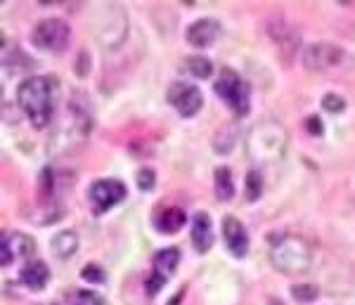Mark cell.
<instances>
[{
  "label": "cell",
  "mask_w": 355,
  "mask_h": 305,
  "mask_svg": "<svg viewBox=\"0 0 355 305\" xmlns=\"http://www.w3.org/2000/svg\"><path fill=\"white\" fill-rule=\"evenodd\" d=\"M223 237H225V244L232 251V256L244 258L249 253V234H246V227L237 218H225L223 220Z\"/></svg>",
  "instance_id": "9c48e42d"
},
{
  "label": "cell",
  "mask_w": 355,
  "mask_h": 305,
  "mask_svg": "<svg viewBox=\"0 0 355 305\" xmlns=\"http://www.w3.org/2000/svg\"><path fill=\"white\" fill-rule=\"evenodd\" d=\"M12 249L8 246V241L3 239V244H0V265L3 268H10V263H12Z\"/></svg>",
  "instance_id": "484cf974"
},
{
  "label": "cell",
  "mask_w": 355,
  "mask_h": 305,
  "mask_svg": "<svg viewBox=\"0 0 355 305\" xmlns=\"http://www.w3.org/2000/svg\"><path fill=\"white\" fill-rule=\"evenodd\" d=\"M168 102L178 109V114L185 119L194 116V114L202 109L204 105V97L199 93L197 85L192 83H173L168 90Z\"/></svg>",
  "instance_id": "52a82bcc"
},
{
  "label": "cell",
  "mask_w": 355,
  "mask_h": 305,
  "mask_svg": "<svg viewBox=\"0 0 355 305\" xmlns=\"http://www.w3.org/2000/svg\"><path fill=\"white\" fill-rule=\"evenodd\" d=\"M164 281H166V277H164V274H159V272H152V277L147 279V293H150V296H157V293L162 291Z\"/></svg>",
  "instance_id": "d4e9b609"
},
{
  "label": "cell",
  "mask_w": 355,
  "mask_h": 305,
  "mask_svg": "<svg viewBox=\"0 0 355 305\" xmlns=\"http://www.w3.org/2000/svg\"><path fill=\"white\" fill-rule=\"evenodd\" d=\"M31 40L41 50H48V53H62L69 43V26L62 19H43L33 26Z\"/></svg>",
  "instance_id": "8992f818"
},
{
  "label": "cell",
  "mask_w": 355,
  "mask_h": 305,
  "mask_svg": "<svg viewBox=\"0 0 355 305\" xmlns=\"http://www.w3.org/2000/svg\"><path fill=\"white\" fill-rule=\"evenodd\" d=\"M187 223V216L182 209H175V206H171V209H164L159 211L157 220H154V225L162 234H175L178 229H182V225Z\"/></svg>",
  "instance_id": "4fadbf2b"
},
{
  "label": "cell",
  "mask_w": 355,
  "mask_h": 305,
  "mask_svg": "<svg viewBox=\"0 0 355 305\" xmlns=\"http://www.w3.org/2000/svg\"><path fill=\"white\" fill-rule=\"evenodd\" d=\"M220 36V24L216 19H197L187 28V43L194 48H209Z\"/></svg>",
  "instance_id": "30bf717a"
},
{
  "label": "cell",
  "mask_w": 355,
  "mask_h": 305,
  "mask_svg": "<svg viewBox=\"0 0 355 305\" xmlns=\"http://www.w3.org/2000/svg\"><path fill=\"white\" fill-rule=\"evenodd\" d=\"M5 241H8V246L12 249V253H19V256H31L33 253V241L26 237V234H8L5 237Z\"/></svg>",
  "instance_id": "e0dca14e"
},
{
  "label": "cell",
  "mask_w": 355,
  "mask_h": 305,
  "mask_svg": "<svg viewBox=\"0 0 355 305\" xmlns=\"http://www.w3.org/2000/svg\"><path fill=\"white\" fill-rule=\"evenodd\" d=\"M81 277L85 279V281H93V284H102L105 281V272H102V268L100 265H85L83 268V272H81Z\"/></svg>",
  "instance_id": "603a6c76"
},
{
  "label": "cell",
  "mask_w": 355,
  "mask_h": 305,
  "mask_svg": "<svg viewBox=\"0 0 355 305\" xmlns=\"http://www.w3.org/2000/svg\"><path fill=\"white\" fill-rule=\"evenodd\" d=\"M234 194V182H232V171L230 168H218L216 171V197L220 201H230Z\"/></svg>",
  "instance_id": "2e32d148"
},
{
  "label": "cell",
  "mask_w": 355,
  "mask_h": 305,
  "mask_svg": "<svg viewBox=\"0 0 355 305\" xmlns=\"http://www.w3.org/2000/svg\"><path fill=\"white\" fill-rule=\"evenodd\" d=\"M17 100H19L21 112L31 119L36 128L48 125L53 116V85L50 78H26L17 90Z\"/></svg>",
  "instance_id": "6da1fadb"
},
{
  "label": "cell",
  "mask_w": 355,
  "mask_h": 305,
  "mask_svg": "<svg viewBox=\"0 0 355 305\" xmlns=\"http://www.w3.org/2000/svg\"><path fill=\"white\" fill-rule=\"evenodd\" d=\"M322 107L327 109V112H331V114H339V112L346 109V102H343V97L329 93V95L322 97Z\"/></svg>",
  "instance_id": "44dd1931"
},
{
  "label": "cell",
  "mask_w": 355,
  "mask_h": 305,
  "mask_svg": "<svg viewBox=\"0 0 355 305\" xmlns=\"http://www.w3.org/2000/svg\"><path fill=\"white\" fill-rule=\"evenodd\" d=\"M308 128H311V133H313V135H322V125H320L318 116H311V119H308Z\"/></svg>",
  "instance_id": "4316f807"
},
{
  "label": "cell",
  "mask_w": 355,
  "mask_h": 305,
  "mask_svg": "<svg viewBox=\"0 0 355 305\" xmlns=\"http://www.w3.org/2000/svg\"><path fill=\"white\" fill-rule=\"evenodd\" d=\"M346 64V53L334 43H313L303 50V67L311 71H334Z\"/></svg>",
  "instance_id": "5b68a950"
},
{
  "label": "cell",
  "mask_w": 355,
  "mask_h": 305,
  "mask_svg": "<svg viewBox=\"0 0 355 305\" xmlns=\"http://www.w3.org/2000/svg\"><path fill=\"white\" fill-rule=\"evenodd\" d=\"M287 147V130L275 121H263V123L251 128L246 137V149H249L251 159L261 161V164H272L284 154Z\"/></svg>",
  "instance_id": "3957f363"
},
{
  "label": "cell",
  "mask_w": 355,
  "mask_h": 305,
  "mask_svg": "<svg viewBox=\"0 0 355 305\" xmlns=\"http://www.w3.org/2000/svg\"><path fill=\"white\" fill-rule=\"evenodd\" d=\"M270 263L275 270H279L282 274H301L311 268L313 263V251L303 237L296 234H284L272 244L270 249Z\"/></svg>",
  "instance_id": "7a4b0ae2"
},
{
  "label": "cell",
  "mask_w": 355,
  "mask_h": 305,
  "mask_svg": "<svg viewBox=\"0 0 355 305\" xmlns=\"http://www.w3.org/2000/svg\"><path fill=\"white\" fill-rule=\"evenodd\" d=\"M261 192H263V180H261V175L256 171H251L249 175H246V199L249 201H256L261 197Z\"/></svg>",
  "instance_id": "d6986e66"
},
{
  "label": "cell",
  "mask_w": 355,
  "mask_h": 305,
  "mask_svg": "<svg viewBox=\"0 0 355 305\" xmlns=\"http://www.w3.org/2000/svg\"><path fill=\"white\" fill-rule=\"evenodd\" d=\"M21 284L28 286L31 291H41L45 289V284L50 281V270L45 263L41 261H33V263H28V265L21 270Z\"/></svg>",
  "instance_id": "7c38bea8"
},
{
  "label": "cell",
  "mask_w": 355,
  "mask_h": 305,
  "mask_svg": "<svg viewBox=\"0 0 355 305\" xmlns=\"http://www.w3.org/2000/svg\"><path fill=\"white\" fill-rule=\"evenodd\" d=\"M157 185V177H154V171L150 168H142L137 173V187L142 189V192H150V189Z\"/></svg>",
  "instance_id": "7402d4cb"
},
{
  "label": "cell",
  "mask_w": 355,
  "mask_h": 305,
  "mask_svg": "<svg viewBox=\"0 0 355 305\" xmlns=\"http://www.w3.org/2000/svg\"><path fill=\"white\" fill-rule=\"evenodd\" d=\"M125 199V185L121 180H100L90 187V201L97 213L110 211L119 201Z\"/></svg>",
  "instance_id": "ba28073f"
},
{
  "label": "cell",
  "mask_w": 355,
  "mask_h": 305,
  "mask_svg": "<svg viewBox=\"0 0 355 305\" xmlns=\"http://www.w3.org/2000/svg\"><path fill=\"white\" fill-rule=\"evenodd\" d=\"M71 305H105L95 291H76L71 296Z\"/></svg>",
  "instance_id": "ffe728a7"
},
{
  "label": "cell",
  "mask_w": 355,
  "mask_h": 305,
  "mask_svg": "<svg viewBox=\"0 0 355 305\" xmlns=\"http://www.w3.org/2000/svg\"><path fill=\"white\" fill-rule=\"evenodd\" d=\"M178 263H180V251L178 249H162L157 256H154V272L168 277V274H173Z\"/></svg>",
  "instance_id": "5bb4252c"
},
{
  "label": "cell",
  "mask_w": 355,
  "mask_h": 305,
  "mask_svg": "<svg viewBox=\"0 0 355 305\" xmlns=\"http://www.w3.org/2000/svg\"><path fill=\"white\" fill-rule=\"evenodd\" d=\"M187 69H190L192 76L209 78L211 71H214V64H211V62L206 60V57H190V60H187Z\"/></svg>",
  "instance_id": "ac0fdd59"
},
{
  "label": "cell",
  "mask_w": 355,
  "mask_h": 305,
  "mask_svg": "<svg viewBox=\"0 0 355 305\" xmlns=\"http://www.w3.org/2000/svg\"><path fill=\"white\" fill-rule=\"evenodd\" d=\"M78 249V237L71 229H64V232H57V237H53V251L55 256L60 258H69L73 256V251Z\"/></svg>",
  "instance_id": "9a60e30c"
},
{
  "label": "cell",
  "mask_w": 355,
  "mask_h": 305,
  "mask_svg": "<svg viewBox=\"0 0 355 305\" xmlns=\"http://www.w3.org/2000/svg\"><path fill=\"white\" fill-rule=\"evenodd\" d=\"M192 244L197 253H206L214 244V232H211V220L206 213H197L192 220Z\"/></svg>",
  "instance_id": "8fae6325"
},
{
  "label": "cell",
  "mask_w": 355,
  "mask_h": 305,
  "mask_svg": "<svg viewBox=\"0 0 355 305\" xmlns=\"http://www.w3.org/2000/svg\"><path fill=\"white\" fill-rule=\"evenodd\" d=\"M216 93L234 109L237 116H244L249 112V85L232 69H223L220 71L218 80H216Z\"/></svg>",
  "instance_id": "277c9868"
},
{
  "label": "cell",
  "mask_w": 355,
  "mask_h": 305,
  "mask_svg": "<svg viewBox=\"0 0 355 305\" xmlns=\"http://www.w3.org/2000/svg\"><path fill=\"white\" fill-rule=\"evenodd\" d=\"M294 298L296 301H315V298H318V289H315L313 284H299V286H294Z\"/></svg>",
  "instance_id": "cb8c5ba5"
}]
</instances>
